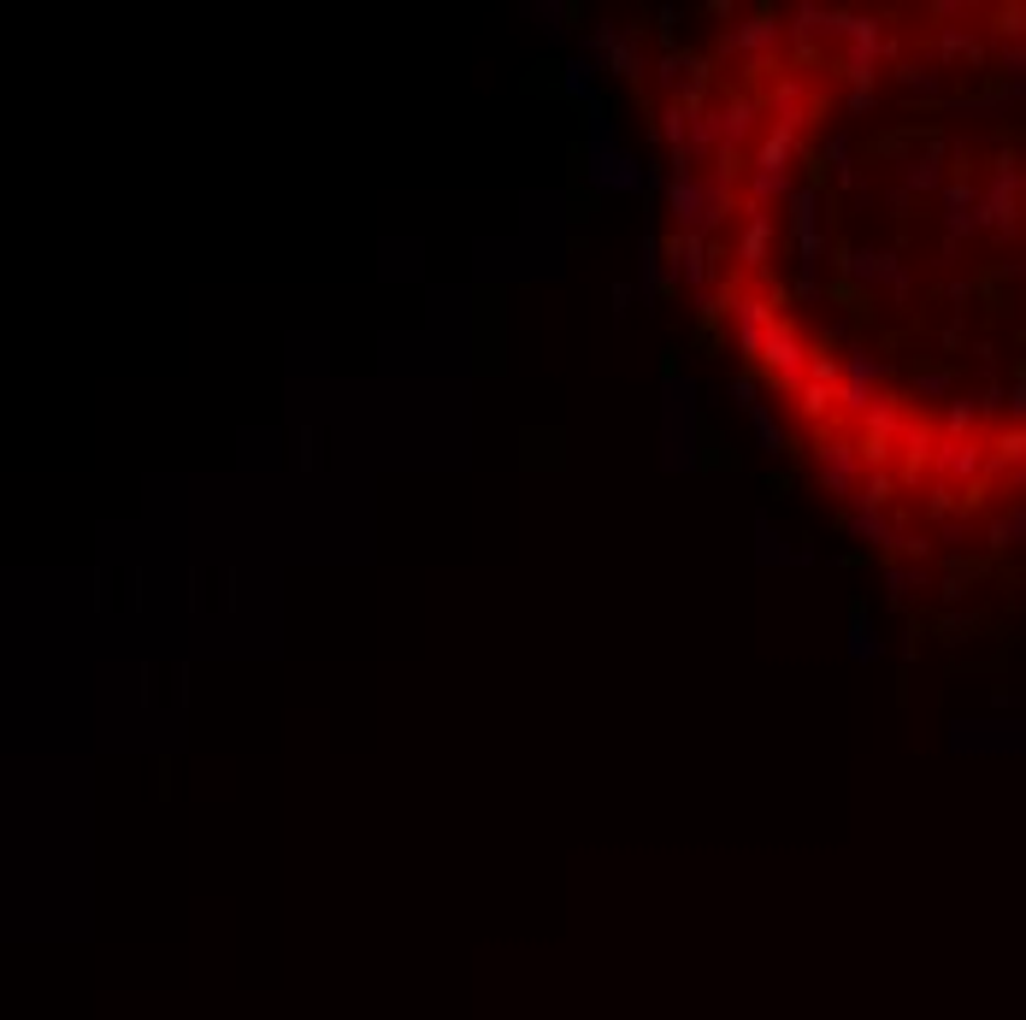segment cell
<instances>
[{
	"mask_svg": "<svg viewBox=\"0 0 1026 1020\" xmlns=\"http://www.w3.org/2000/svg\"><path fill=\"white\" fill-rule=\"evenodd\" d=\"M726 396H731V407H744V414H749V407L761 401V378H749V372H738V378L726 384Z\"/></svg>",
	"mask_w": 1026,
	"mask_h": 1020,
	"instance_id": "obj_33",
	"label": "cell"
},
{
	"mask_svg": "<svg viewBox=\"0 0 1026 1020\" xmlns=\"http://www.w3.org/2000/svg\"><path fill=\"white\" fill-rule=\"evenodd\" d=\"M950 507H955V484H938V490H932V502H927V514H932V519H944Z\"/></svg>",
	"mask_w": 1026,
	"mask_h": 1020,
	"instance_id": "obj_39",
	"label": "cell"
},
{
	"mask_svg": "<svg viewBox=\"0 0 1026 1020\" xmlns=\"http://www.w3.org/2000/svg\"><path fill=\"white\" fill-rule=\"evenodd\" d=\"M761 112H767V100L756 89H738V95H726L720 107H714V125H720V142L726 148H738L744 154V142L761 130Z\"/></svg>",
	"mask_w": 1026,
	"mask_h": 1020,
	"instance_id": "obj_13",
	"label": "cell"
},
{
	"mask_svg": "<svg viewBox=\"0 0 1026 1020\" xmlns=\"http://www.w3.org/2000/svg\"><path fill=\"white\" fill-rule=\"evenodd\" d=\"M837 271H844L855 289H891V296L909 289V271L897 266L891 248H844L837 254Z\"/></svg>",
	"mask_w": 1026,
	"mask_h": 1020,
	"instance_id": "obj_12",
	"label": "cell"
},
{
	"mask_svg": "<svg viewBox=\"0 0 1026 1020\" xmlns=\"http://www.w3.org/2000/svg\"><path fill=\"white\" fill-rule=\"evenodd\" d=\"M655 30H661V42H666V54H678V12L673 7L655 12Z\"/></svg>",
	"mask_w": 1026,
	"mask_h": 1020,
	"instance_id": "obj_38",
	"label": "cell"
},
{
	"mask_svg": "<svg viewBox=\"0 0 1026 1020\" xmlns=\"http://www.w3.org/2000/svg\"><path fill=\"white\" fill-rule=\"evenodd\" d=\"M862 443L855 437H837V431H820L814 437V479L826 496L837 502H855V490H862Z\"/></svg>",
	"mask_w": 1026,
	"mask_h": 1020,
	"instance_id": "obj_8",
	"label": "cell"
},
{
	"mask_svg": "<svg viewBox=\"0 0 1026 1020\" xmlns=\"http://www.w3.org/2000/svg\"><path fill=\"white\" fill-rule=\"evenodd\" d=\"M820 160H826V172L837 190H855V154H849V136L844 130H832L826 142H820Z\"/></svg>",
	"mask_w": 1026,
	"mask_h": 1020,
	"instance_id": "obj_24",
	"label": "cell"
},
{
	"mask_svg": "<svg viewBox=\"0 0 1026 1020\" xmlns=\"http://www.w3.org/2000/svg\"><path fill=\"white\" fill-rule=\"evenodd\" d=\"M631 301H643V296H638V289H631V283L620 278V283H613V313H631Z\"/></svg>",
	"mask_w": 1026,
	"mask_h": 1020,
	"instance_id": "obj_40",
	"label": "cell"
},
{
	"mask_svg": "<svg viewBox=\"0 0 1026 1020\" xmlns=\"http://www.w3.org/2000/svg\"><path fill=\"white\" fill-rule=\"evenodd\" d=\"M684 83H691V54H684V47H678V54H661V60H655V89H661L666 100H678Z\"/></svg>",
	"mask_w": 1026,
	"mask_h": 1020,
	"instance_id": "obj_26",
	"label": "cell"
},
{
	"mask_svg": "<svg viewBox=\"0 0 1026 1020\" xmlns=\"http://www.w3.org/2000/svg\"><path fill=\"white\" fill-rule=\"evenodd\" d=\"M844 107H849V112H874V89H849Z\"/></svg>",
	"mask_w": 1026,
	"mask_h": 1020,
	"instance_id": "obj_41",
	"label": "cell"
},
{
	"mask_svg": "<svg viewBox=\"0 0 1026 1020\" xmlns=\"http://www.w3.org/2000/svg\"><path fill=\"white\" fill-rule=\"evenodd\" d=\"M696 378H684L678 366H666L661 378V466L691 472L696 466Z\"/></svg>",
	"mask_w": 1026,
	"mask_h": 1020,
	"instance_id": "obj_1",
	"label": "cell"
},
{
	"mask_svg": "<svg viewBox=\"0 0 1026 1020\" xmlns=\"http://www.w3.org/2000/svg\"><path fill=\"white\" fill-rule=\"evenodd\" d=\"M797 142H802V136L797 130H767L761 136V148H756V160H749V178H744V207H779V201H791L797 195Z\"/></svg>",
	"mask_w": 1026,
	"mask_h": 1020,
	"instance_id": "obj_2",
	"label": "cell"
},
{
	"mask_svg": "<svg viewBox=\"0 0 1026 1020\" xmlns=\"http://www.w3.org/2000/svg\"><path fill=\"white\" fill-rule=\"evenodd\" d=\"M879 378H885V361L874 348H844V384H837V414H855L867 419L879 401Z\"/></svg>",
	"mask_w": 1026,
	"mask_h": 1020,
	"instance_id": "obj_11",
	"label": "cell"
},
{
	"mask_svg": "<svg viewBox=\"0 0 1026 1020\" xmlns=\"http://www.w3.org/2000/svg\"><path fill=\"white\" fill-rule=\"evenodd\" d=\"M578 54H590V60H602V72L608 77H620V83H631L638 89L643 83V24H613V19H602V24H590V36H585V47Z\"/></svg>",
	"mask_w": 1026,
	"mask_h": 1020,
	"instance_id": "obj_6",
	"label": "cell"
},
{
	"mask_svg": "<svg viewBox=\"0 0 1026 1020\" xmlns=\"http://www.w3.org/2000/svg\"><path fill=\"white\" fill-rule=\"evenodd\" d=\"M915 389H920V401H938V396H944V389H950V372H915Z\"/></svg>",
	"mask_w": 1026,
	"mask_h": 1020,
	"instance_id": "obj_34",
	"label": "cell"
},
{
	"mask_svg": "<svg viewBox=\"0 0 1026 1020\" xmlns=\"http://www.w3.org/2000/svg\"><path fill=\"white\" fill-rule=\"evenodd\" d=\"M809 361H814V348L802 343V331L791 319H779V325L767 331V348H761V384L779 389V396H791V389L809 384Z\"/></svg>",
	"mask_w": 1026,
	"mask_h": 1020,
	"instance_id": "obj_7",
	"label": "cell"
},
{
	"mask_svg": "<svg viewBox=\"0 0 1026 1020\" xmlns=\"http://www.w3.org/2000/svg\"><path fill=\"white\" fill-rule=\"evenodd\" d=\"M885 655V637H879V625L867 608H849V661L855 667H874V661Z\"/></svg>",
	"mask_w": 1026,
	"mask_h": 1020,
	"instance_id": "obj_20",
	"label": "cell"
},
{
	"mask_svg": "<svg viewBox=\"0 0 1026 1020\" xmlns=\"http://www.w3.org/2000/svg\"><path fill=\"white\" fill-rule=\"evenodd\" d=\"M938 54L944 60H980V47H973L968 36H955V30H944V36H938Z\"/></svg>",
	"mask_w": 1026,
	"mask_h": 1020,
	"instance_id": "obj_35",
	"label": "cell"
},
{
	"mask_svg": "<svg viewBox=\"0 0 1026 1020\" xmlns=\"http://www.w3.org/2000/svg\"><path fill=\"white\" fill-rule=\"evenodd\" d=\"M932 466L944 472V484H962V479H980V472H991L985 449L973 443V437H944V443H938V454H932Z\"/></svg>",
	"mask_w": 1026,
	"mask_h": 1020,
	"instance_id": "obj_16",
	"label": "cell"
},
{
	"mask_svg": "<svg viewBox=\"0 0 1026 1020\" xmlns=\"http://www.w3.org/2000/svg\"><path fill=\"white\" fill-rule=\"evenodd\" d=\"M973 419H980V401H950L944 431H950V437H968V431H973Z\"/></svg>",
	"mask_w": 1026,
	"mask_h": 1020,
	"instance_id": "obj_32",
	"label": "cell"
},
{
	"mask_svg": "<svg viewBox=\"0 0 1026 1020\" xmlns=\"http://www.w3.org/2000/svg\"><path fill=\"white\" fill-rule=\"evenodd\" d=\"M814 560H820L814 543H797V560H791V567H814Z\"/></svg>",
	"mask_w": 1026,
	"mask_h": 1020,
	"instance_id": "obj_43",
	"label": "cell"
},
{
	"mask_svg": "<svg viewBox=\"0 0 1026 1020\" xmlns=\"http://www.w3.org/2000/svg\"><path fill=\"white\" fill-rule=\"evenodd\" d=\"M832 407H837V384H814V378H809V384L797 389V414H802V419H814V425H820V419L832 414Z\"/></svg>",
	"mask_w": 1026,
	"mask_h": 1020,
	"instance_id": "obj_27",
	"label": "cell"
},
{
	"mask_svg": "<svg viewBox=\"0 0 1026 1020\" xmlns=\"http://www.w3.org/2000/svg\"><path fill=\"white\" fill-rule=\"evenodd\" d=\"M915 590H927V567H920V560H909V567H891V572H885V597H891V602H909Z\"/></svg>",
	"mask_w": 1026,
	"mask_h": 1020,
	"instance_id": "obj_29",
	"label": "cell"
},
{
	"mask_svg": "<svg viewBox=\"0 0 1026 1020\" xmlns=\"http://www.w3.org/2000/svg\"><path fill=\"white\" fill-rule=\"evenodd\" d=\"M643 283H638V296H643V308H655L661 301V289H673V278H666V248H661V236H643Z\"/></svg>",
	"mask_w": 1026,
	"mask_h": 1020,
	"instance_id": "obj_21",
	"label": "cell"
},
{
	"mask_svg": "<svg viewBox=\"0 0 1026 1020\" xmlns=\"http://www.w3.org/2000/svg\"><path fill=\"white\" fill-rule=\"evenodd\" d=\"M902 425H909V419H902V401L897 396H879L874 414L862 419V449H891L897 437H902Z\"/></svg>",
	"mask_w": 1026,
	"mask_h": 1020,
	"instance_id": "obj_17",
	"label": "cell"
},
{
	"mask_svg": "<svg viewBox=\"0 0 1026 1020\" xmlns=\"http://www.w3.org/2000/svg\"><path fill=\"white\" fill-rule=\"evenodd\" d=\"M296 466H319V431H313V425L296 431Z\"/></svg>",
	"mask_w": 1026,
	"mask_h": 1020,
	"instance_id": "obj_37",
	"label": "cell"
},
{
	"mask_svg": "<svg viewBox=\"0 0 1026 1020\" xmlns=\"http://www.w3.org/2000/svg\"><path fill=\"white\" fill-rule=\"evenodd\" d=\"M891 496H897V472H867L862 479V490H855V502H849V514H885L891 507Z\"/></svg>",
	"mask_w": 1026,
	"mask_h": 1020,
	"instance_id": "obj_23",
	"label": "cell"
},
{
	"mask_svg": "<svg viewBox=\"0 0 1026 1020\" xmlns=\"http://www.w3.org/2000/svg\"><path fill=\"white\" fill-rule=\"evenodd\" d=\"M791 296H797V301H820V296H826L820 271H797V278H791Z\"/></svg>",
	"mask_w": 1026,
	"mask_h": 1020,
	"instance_id": "obj_36",
	"label": "cell"
},
{
	"mask_svg": "<svg viewBox=\"0 0 1026 1020\" xmlns=\"http://www.w3.org/2000/svg\"><path fill=\"white\" fill-rule=\"evenodd\" d=\"M779 47H784V19L761 7V12H749V19L726 24V36H720V47H714V60H744V72L761 77L767 65L779 60Z\"/></svg>",
	"mask_w": 1026,
	"mask_h": 1020,
	"instance_id": "obj_4",
	"label": "cell"
},
{
	"mask_svg": "<svg viewBox=\"0 0 1026 1020\" xmlns=\"http://www.w3.org/2000/svg\"><path fill=\"white\" fill-rule=\"evenodd\" d=\"M844 532H849L855 543H867V549H897L902 519H891V514H849Z\"/></svg>",
	"mask_w": 1026,
	"mask_h": 1020,
	"instance_id": "obj_19",
	"label": "cell"
},
{
	"mask_svg": "<svg viewBox=\"0 0 1026 1020\" xmlns=\"http://www.w3.org/2000/svg\"><path fill=\"white\" fill-rule=\"evenodd\" d=\"M784 230L797 248V271H820L832 248V225H826V190L820 183H797V195L784 201Z\"/></svg>",
	"mask_w": 1026,
	"mask_h": 1020,
	"instance_id": "obj_3",
	"label": "cell"
},
{
	"mask_svg": "<svg viewBox=\"0 0 1026 1020\" xmlns=\"http://www.w3.org/2000/svg\"><path fill=\"white\" fill-rule=\"evenodd\" d=\"M749 425H756V443H761V454H773V461H784L791 454V437H784V425L767 414V401H756L749 407Z\"/></svg>",
	"mask_w": 1026,
	"mask_h": 1020,
	"instance_id": "obj_25",
	"label": "cell"
},
{
	"mask_svg": "<svg viewBox=\"0 0 1026 1020\" xmlns=\"http://www.w3.org/2000/svg\"><path fill=\"white\" fill-rule=\"evenodd\" d=\"M767 254H773V213L744 207V213H738V266H744V271H761Z\"/></svg>",
	"mask_w": 1026,
	"mask_h": 1020,
	"instance_id": "obj_15",
	"label": "cell"
},
{
	"mask_svg": "<svg viewBox=\"0 0 1026 1020\" xmlns=\"http://www.w3.org/2000/svg\"><path fill=\"white\" fill-rule=\"evenodd\" d=\"M585 178L602 195H638L649 183V165L631 154L620 136H585Z\"/></svg>",
	"mask_w": 1026,
	"mask_h": 1020,
	"instance_id": "obj_5",
	"label": "cell"
},
{
	"mask_svg": "<svg viewBox=\"0 0 1026 1020\" xmlns=\"http://www.w3.org/2000/svg\"><path fill=\"white\" fill-rule=\"evenodd\" d=\"M661 248H666V278H673V289H691V296L703 301L708 283H714V260H720V248H714L708 236H684V230H673Z\"/></svg>",
	"mask_w": 1026,
	"mask_h": 1020,
	"instance_id": "obj_9",
	"label": "cell"
},
{
	"mask_svg": "<svg viewBox=\"0 0 1026 1020\" xmlns=\"http://www.w3.org/2000/svg\"><path fill=\"white\" fill-rule=\"evenodd\" d=\"M902 183H909V190H938V183H944V154H938V148L915 154L909 172H902Z\"/></svg>",
	"mask_w": 1026,
	"mask_h": 1020,
	"instance_id": "obj_28",
	"label": "cell"
},
{
	"mask_svg": "<svg viewBox=\"0 0 1026 1020\" xmlns=\"http://www.w3.org/2000/svg\"><path fill=\"white\" fill-rule=\"evenodd\" d=\"M784 47H791V60L802 65L809 60L814 42H826V7H814V0H802V7H784Z\"/></svg>",
	"mask_w": 1026,
	"mask_h": 1020,
	"instance_id": "obj_14",
	"label": "cell"
},
{
	"mask_svg": "<svg viewBox=\"0 0 1026 1020\" xmlns=\"http://www.w3.org/2000/svg\"><path fill=\"white\" fill-rule=\"evenodd\" d=\"M897 83H902V89H909V95H938V77H932V65H897Z\"/></svg>",
	"mask_w": 1026,
	"mask_h": 1020,
	"instance_id": "obj_31",
	"label": "cell"
},
{
	"mask_svg": "<svg viewBox=\"0 0 1026 1020\" xmlns=\"http://www.w3.org/2000/svg\"><path fill=\"white\" fill-rule=\"evenodd\" d=\"M791 560H797V543H784L773 532V514L756 507V567H791Z\"/></svg>",
	"mask_w": 1026,
	"mask_h": 1020,
	"instance_id": "obj_22",
	"label": "cell"
},
{
	"mask_svg": "<svg viewBox=\"0 0 1026 1020\" xmlns=\"http://www.w3.org/2000/svg\"><path fill=\"white\" fill-rule=\"evenodd\" d=\"M1003 65H1008L1015 77H1026V47H1008V54H1003Z\"/></svg>",
	"mask_w": 1026,
	"mask_h": 1020,
	"instance_id": "obj_42",
	"label": "cell"
},
{
	"mask_svg": "<svg viewBox=\"0 0 1026 1020\" xmlns=\"http://www.w3.org/2000/svg\"><path fill=\"white\" fill-rule=\"evenodd\" d=\"M726 325H731V348H738V361H756L761 366V348H767V331L779 325L773 313V296H756V289H738L726 308Z\"/></svg>",
	"mask_w": 1026,
	"mask_h": 1020,
	"instance_id": "obj_10",
	"label": "cell"
},
{
	"mask_svg": "<svg viewBox=\"0 0 1026 1020\" xmlns=\"http://www.w3.org/2000/svg\"><path fill=\"white\" fill-rule=\"evenodd\" d=\"M596 77H602V60H590V54H573L567 65H560V95L567 100H578V107H590L596 100Z\"/></svg>",
	"mask_w": 1026,
	"mask_h": 1020,
	"instance_id": "obj_18",
	"label": "cell"
},
{
	"mask_svg": "<svg viewBox=\"0 0 1026 1020\" xmlns=\"http://www.w3.org/2000/svg\"><path fill=\"white\" fill-rule=\"evenodd\" d=\"M525 12L537 19V30H543L549 42H560V36H567V7H560V0H532Z\"/></svg>",
	"mask_w": 1026,
	"mask_h": 1020,
	"instance_id": "obj_30",
	"label": "cell"
}]
</instances>
